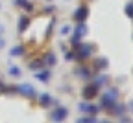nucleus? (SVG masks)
Instances as JSON below:
<instances>
[{"label": "nucleus", "instance_id": "28", "mask_svg": "<svg viewBox=\"0 0 133 123\" xmlns=\"http://www.w3.org/2000/svg\"><path fill=\"white\" fill-rule=\"evenodd\" d=\"M100 123H111V121L109 119H104V121H100Z\"/></svg>", "mask_w": 133, "mask_h": 123}, {"label": "nucleus", "instance_id": "19", "mask_svg": "<svg viewBox=\"0 0 133 123\" xmlns=\"http://www.w3.org/2000/svg\"><path fill=\"white\" fill-rule=\"evenodd\" d=\"M76 123H98L96 116H85V118H78Z\"/></svg>", "mask_w": 133, "mask_h": 123}, {"label": "nucleus", "instance_id": "4", "mask_svg": "<svg viewBox=\"0 0 133 123\" xmlns=\"http://www.w3.org/2000/svg\"><path fill=\"white\" fill-rule=\"evenodd\" d=\"M15 90L19 92V94H22L24 97H30V99H35V97H37L35 88H33L30 83H21L19 86H15Z\"/></svg>", "mask_w": 133, "mask_h": 123}, {"label": "nucleus", "instance_id": "6", "mask_svg": "<svg viewBox=\"0 0 133 123\" xmlns=\"http://www.w3.org/2000/svg\"><path fill=\"white\" fill-rule=\"evenodd\" d=\"M50 118H52V121H56V123H61V121H65L69 118V109L66 107H57L52 114H50Z\"/></svg>", "mask_w": 133, "mask_h": 123}, {"label": "nucleus", "instance_id": "14", "mask_svg": "<svg viewBox=\"0 0 133 123\" xmlns=\"http://www.w3.org/2000/svg\"><path fill=\"white\" fill-rule=\"evenodd\" d=\"M43 63H44V66H46V68H48V66H54V64L57 63V59H56V53L48 51V53L43 57Z\"/></svg>", "mask_w": 133, "mask_h": 123}, {"label": "nucleus", "instance_id": "24", "mask_svg": "<svg viewBox=\"0 0 133 123\" xmlns=\"http://www.w3.org/2000/svg\"><path fill=\"white\" fill-rule=\"evenodd\" d=\"M126 109H128V112H131V114H133V99L128 103V107H126Z\"/></svg>", "mask_w": 133, "mask_h": 123}, {"label": "nucleus", "instance_id": "15", "mask_svg": "<svg viewBox=\"0 0 133 123\" xmlns=\"http://www.w3.org/2000/svg\"><path fill=\"white\" fill-rule=\"evenodd\" d=\"M43 68H46V66H44V63H43V59L30 61V70H33V72H39V70H43Z\"/></svg>", "mask_w": 133, "mask_h": 123}, {"label": "nucleus", "instance_id": "23", "mask_svg": "<svg viewBox=\"0 0 133 123\" xmlns=\"http://www.w3.org/2000/svg\"><path fill=\"white\" fill-rule=\"evenodd\" d=\"M61 33H63V35L70 33V26H63V28H61Z\"/></svg>", "mask_w": 133, "mask_h": 123}, {"label": "nucleus", "instance_id": "9", "mask_svg": "<svg viewBox=\"0 0 133 123\" xmlns=\"http://www.w3.org/2000/svg\"><path fill=\"white\" fill-rule=\"evenodd\" d=\"M87 15H89V9H87V6H79V7L74 11V19H76V22H85Z\"/></svg>", "mask_w": 133, "mask_h": 123}, {"label": "nucleus", "instance_id": "10", "mask_svg": "<svg viewBox=\"0 0 133 123\" xmlns=\"http://www.w3.org/2000/svg\"><path fill=\"white\" fill-rule=\"evenodd\" d=\"M109 112L113 114V116H126V105H122V103H118V101H116L115 105H113V107L109 109Z\"/></svg>", "mask_w": 133, "mask_h": 123}, {"label": "nucleus", "instance_id": "5", "mask_svg": "<svg viewBox=\"0 0 133 123\" xmlns=\"http://www.w3.org/2000/svg\"><path fill=\"white\" fill-rule=\"evenodd\" d=\"M98 86L94 84V83H87L85 86H83V99H85V101H91V99H94L96 96H98Z\"/></svg>", "mask_w": 133, "mask_h": 123}, {"label": "nucleus", "instance_id": "22", "mask_svg": "<svg viewBox=\"0 0 133 123\" xmlns=\"http://www.w3.org/2000/svg\"><path fill=\"white\" fill-rule=\"evenodd\" d=\"M8 92V84L4 81H0V94H6Z\"/></svg>", "mask_w": 133, "mask_h": 123}, {"label": "nucleus", "instance_id": "7", "mask_svg": "<svg viewBox=\"0 0 133 123\" xmlns=\"http://www.w3.org/2000/svg\"><path fill=\"white\" fill-rule=\"evenodd\" d=\"M79 110H81L83 114H87V116H96L98 110H100V107L92 105L91 101H83V103H79Z\"/></svg>", "mask_w": 133, "mask_h": 123}, {"label": "nucleus", "instance_id": "20", "mask_svg": "<svg viewBox=\"0 0 133 123\" xmlns=\"http://www.w3.org/2000/svg\"><path fill=\"white\" fill-rule=\"evenodd\" d=\"M8 72H9L11 77H21V68H19V66H9Z\"/></svg>", "mask_w": 133, "mask_h": 123}, {"label": "nucleus", "instance_id": "1", "mask_svg": "<svg viewBox=\"0 0 133 123\" xmlns=\"http://www.w3.org/2000/svg\"><path fill=\"white\" fill-rule=\"evenodd\" d=\"M116 101H118V90H116V88H107V90L102 94V97H100L102 109H105V110H109Z\"/></svg>", "mask_w": 133, "mask_h": 123}, {"label": "nucleus", "instance_id": "2", "mask_svg": "<svg viewBox=\"0 0 133 123\" xmlns=\"http://www.w3.org/2000/svg\"><path fill=\"white\" fill-rule=\"evenodd\" d=\"M92 51H94V46L92 44H89V42H79L78 46H76V59L78 61H87V59H91L92 57Z\"/></svg>", "mask_w": 133, "mask_h": 123}, {"label": "nucleus", "instance_id": "12", "mask_svg": "<svg viewBox=\"0 0 133 123\" xmlns=\"http://www.w3.org/2000/svg\"><path fill=\"white\" fill-rule=\"evenodd\" d=\"M92 83L98 86V88H100V86H105V84L109 83V75H107V74H98V75L92 79Z\"/></svg>", "mask_w": 133, "mask_h": 123}, {"label": "nucleus", "instance_id": "3", "mask_svg": "<svg viewBox=\"0 0 133 123\" xmlns=\"http://www.w3.org/2000/svg\"><path fill=\"white\" fill-rule=\"evenodd\" d=\"M87 35V26H85V22H78L76 24V28H74V33H72V39H70V44L72 46H78L79 42H81V39Z\"/></svg>", "mask_w": 133, "mask_h": 123}, {"label": "nucleus", "instance_id": "11", "mask_svg": "<svg viewBox=\"0 0 133 123\" xmlns=\"http://www.w3.org/2000/svg\"><path fill=\"white\" fill-rule=\"evenodd\" d=\"M39 103L43 105V107H52V105H56L57 101L50 96V94H43V96H39Z\"/></svg>", "mask_w": 133, "mask_h": 123}, {"label": "nucleus", "instance_id": "18", "mask_svg": "<svg viewBox=\"0 0 133 123\" xmlns=\"http://www.w3.org/2000/svg\"><path fill=\"white\" fill-rule=\"evenodd\" d=\"M30 26V19L28 17H21V20H19V31H26Z\"/></svg>", "mask_w": 133, "mask_h": 123}, {"label": "nucleus", "instance_id": "17", "mask_svg": "<svg viewBox=\"0 0 133 123\" xmlns=\"http://www.w3.org/2000/svg\"><path fill=\"white\" fill-rule=\"evenodd\" d=\"M76 74H78L79 77H83V79H89V75H91V72H89L87 66H79V68H76Z\"/></svg>", "mask_w": 133, "mask_h": 123}, {"label": "nucleus", "instance_id": "26", "mask_svg": "<svg viewBox=\"0 0 133 123\" xmlns=\"http://www.w3.org/2000/svg\"><path fill=\"white\" fill-rule=\"evenodd\" d=\"M4 46H6V41H4V39H2V37H0V50H2V48H4Z\"/></svg>", "mask_w": 133, "mask_h": 123}, {"label": "nucleus", "instance_id": "25", "mask_svg": "<svg viewBox=\"0 0 133 123\" xmlns=\"http://www.w3.org/2000/svg\"><path fill=\"white\" fill-rule=\"evenodd\" d=\"M54 9H56V7H54V6H48V7H44V11H46V13H52V11H54Z\"/></svg>", "mask_w": 133, "mask_h": 123}, {"label": "nucleus", "instance_id": "27", "mask_svg": "<svg viewBox=\"0 0 133 123\" xmlns=\"http://www.w3.org/2000/svg\"><path fill=\"white\" fill-rule=\"evenodd\" d=\"M4 29H6V28H4V24H0V37L4 35Z\"/></svg>", "mask_w": 133, "mask_h": 123}, {"label": "nucleus", "instance_id": "21", "mask_svg": "<svg viewBox=\"0 0 133 123\" xmlns=\"http://www.w3.org/2000/svg\"><path fill=\"white\" fill-rule=\"evenodd\" d=\"M126 15L129 17V19H133V2H129V4L126 6Z\"/></svg>", "mask_w": 133, "mask_h": 123}, {"label": "nucleus", "instance_id": "16", "mask_svg": "<svg viewBox=\"0 0 133 123\" xmlns=\"http://www.w3.org/2000/svg\"><path fill=\"white\" fill-rule=\"evenodd\" d=\"M35 77H37L39 81L46 83V81H50V72H48L46 68H43V70H39V72H35Z\"/></svg>", "mask_w": 133, "mask_h": 123}, {"label": "nucleus", "instance_id": "8", "mask_svg": "<svg viewBox=\"0 0 133 123\" xmlns=\"http://www.w3.org/2000/svg\"><path fill=\"white\" fill-rule=\"evenodd\" d=\"M107 66H109L107 57H96V59L92 61V70H94V72H104Z\"/></svg>", "mask_w": 133, "mask_h": 123}, {"label": "nucleus", "instance_id": "13", "mask_svg": "<svg viewBox=\"0 0 133 123\" xmlns=\"http://www.w3.org/2000/svg\"><path fill=\"white\" fill-rule=\"evenodd\" d=\"M26 53V48L22 46V44H17V46H13L11 50H9V55L11 57H21V55H24Z\"/></svg>", "mask_w": 133, "mask_h": 123}]
</instances>
